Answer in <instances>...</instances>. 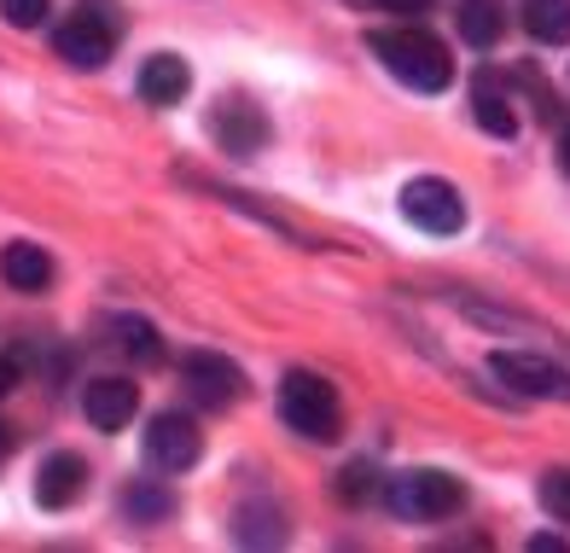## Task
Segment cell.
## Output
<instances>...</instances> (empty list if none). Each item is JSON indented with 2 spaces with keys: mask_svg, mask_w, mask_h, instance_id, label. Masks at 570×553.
I'll return each instance as SVG.
<instances>
[{
  "mask_svg": "<svg viewBox=\"0 0 570 553\" xmlns=\"http://www.w3.org/2000/svg\"><path fill=\"white\" fill-rule=\"evenodd\" d=\"M373 59L396 76V83H407L413 94H443L454 83V59L449 47L436 41L431 30H420V23H396V30H373L367 36Z\"/></svg>",
  "mask_w": 570,
  "mask_h": 553,
  "instance_id": "1",
  "label": "cell"
},
{
  "mask_svg": "<svg viewBox=\"0 0 570 553\" xmlns=\"http://www.w3.org/2000/svg\"><path fill=\"white\" fill-rule=\"evenodd\" d=\"M279 419L308 443H338V431H344L338 385L308 373V367H292V373L279 379Z\"/></svg>",
  "mask_w": 570,
  "mask_h": 553,
  "instance_id": "2",
  "label": "cell"
},
{
  "mask_svg": "<svg viewBox=\"0 0 570 553\" xmlns=\"http://www.w3.org/2000/svg\"><path fill=\"white\" fill-rule=\"evenodd\" d=\"M379 495H384V507H391L396 518H407V524H436V518L465 507V484L449 478V472H436V466L396 472V478H384Z\"/></svg>",
  "mask_w": 570,
  "mask_h": 553,
  "instance_id": "3",
  "label": "cell"
},
{
  "mask_svg": "<svg viewBox=\"0 0 570 553\" xmlns=\"http://www.w3.org/2000/svg\"><path fill=\"white\" fill-rule=\"evenodd\" d=\"M117 36H122V18H117L111 0H82V7H76V18L59 23L53 47H59V59H65V65H76V70H99V65H106L111 52H117Z\"/></svg>",
  "mask_w": 570,
  "mask_h": 553,
  "instance_id": "4",
  "label": "cell"
},
{
  "mask_svg": "<svg viewBox=\"0 0 570 553\" xmlns=\"http://www.w3.org/2000/svg\"><path fill=\"white\" fill-rule=\"evenodd\" d=\"M489 373L524 402H570V367H559L541 350H495L489 356Z\"/></svg>",
  "mask_w": 570,
  "mask_h": 553,
  "instance_id": "5",
  "label": "cell"
},
{
  "mask_svg": "<svg viewBox=\"0 0 570 553\" xmlns=\"http://www.w3.org/2000/svg\"><path fill=\"white\" fill-rule=\"evenodd\" d=\"M402 216L420 233H436V240H443V233L465 227V198H460L454 181H443V175H413L402 187Z\"/></svg>",
  "mask_w": 570,
  "mask_h": 553,
  "instance_id": "6",
  "label": "cell"
},
{
  "mask_svg": "<svg viewBox=\"0 0 570 553\" xmlns=\"http://www.w3.org/2000/svg\"><path fill=\"white\" fill-rule=\"evenodd\" d=\"M180 379H187V390L204 408H233L250 390L239 367H233L227 356H216V350H187L180 356Z\"/></svg>",
  "mask_w": 570,
  "mask_h": 553,
  "instance_id": "7",
  "label": "cell"
},
{
  "mask_svg": "<svg viewBox=\"0 0 570 553\" xmlns=\"http://www.w3.org/2000/svg\"><path fill=\"white\" fill-rule=\"evenodd\" d=\"M204 455V431H198V419L193 414H158L151 419V431H146V460L151 466H164V472H187L198 466Z\"/></svg>",
  "mask_w": 570,
  "mask_h": 553,
  "instance_id": "8",
  "label": "cell"
},
{
  "mask_svg": "<svg viewBox=\"0 0 570 553\" xmlns=\"http://www.w3.org/2000/svg\"><path fill=\"white\" fill-rule=\"evenodd\" d=\"M82 414H88V426L94 431H122L128 419L140 414V385L135 379H94L88 390H82Z\"/></svg>",
  "mask_w": 570,
  "mask_h": 553,
  "instance_id": "9",
  "label": "cell"
},
{
  "mask_svg": "<svg viewBox=\"0 0 570 553\" xmlns=\"http://www.w3.org/2000/svg\"><path fill=\"white\" fill-rule=\"evenodd\" d=\"M82 489H88V460L82 455H47L41 472H36V502L47 513H65L82 502Z\"/></svg>",
  "mask_w": 570,
  "mask_h": 553,
  "instance_id": "10",
  "label": "cell"
},
{
  "mask_svg": "<svg viewBox=\"0 0 570 553\" xmlns=\"http://www.w3.org/2000/svg\"><path fill=\"white\" fill-rule=\"evenodd\" d=\"M210 135H216V146L227 157H250V152H263V140H268V117L256 111V105L233 99V105H222V111L210 117Z\"/></svg>",
  "mask_w": 570,
  "mask_h": 553,
  "instance_id": "11",
  "label": "cell"
},
{
  "mask_svg": "<svg viewBox=\"0 0 570 553\" xmlns=\"http://www.w3.org/2000/svg\"><path fill=\"white\" fill-rule=\"evenodd\" d=\"M187 88H193V65L175 59V52H151V59L140 65V76H135V94L146 105H180Z\"/></svg>",
  "mask_w": 570,
  "mask_h": 553,
  "instance_id": "12",
  "label": "cell"
},
{
  "mask_svg": "<svg viewBox=\"0 0 570 553\" xmlns=\"http://www.w3.org/2000/svg\"><path fill=\"white\" fill-rule=\"evenodd\" d=\"M0 280L12 285V292H47L53 285V256H47L41 245H7L0 251Z\"/></svg>",
  "mask_w": 570,
  "mask_h": 553,
  "instance_id": "13",
  "label": "cell"
},
{
  "mask_svg": "<svg viewBox=\"0 0 570 553\" xmlns=\"http://www.w3.org/2000/svg\"><path fill=\"white\" fill-rule=\"evenodd\" d=\"M472 117H478V128L483 135H495V140H512L518 135V117H512V99L495 88V76H478V88H472Z\"/></svg>",
  "mask_w": 570,
  "mask_h": 553,
  "instance_id": "14",
  "label": "cell"
},
{
  "mask_svg": "<svg viewBox=\"0 0 570 553\" xmlns=\"http://www.w3.org/2000/svg\"><path fill=\"white\" fill-rule=\"evenodd\" d=\"M518 23L530 30V41L564 47L570 41V0H524V7H518Z\"/></svg>",
  "mask_w": 570,
  "mask_h": 553,
  "instance_id": "15",
  "label": "cell"
},
{
  "mask_svg": "<svg viewBox=\"0 0 570 553\" xmlns=\"http://www.w3.org/2000/svg\"><path fill=\"white\" fill-rule=\"evenodd\" d=\"M454 23H460V36H465V41L489 52V47L507 36V7H501V0H460Z\"/></svg>",
  "mask_w": 570,
  "mask_h": 553,
  "instance_id": "16",
  "label": "cell"
},
{
  "mask_svg": "<svg viewBox=\"0 0 570 553\" xmlns=\"http://www.w3.org/2000/svg\"><path fill=\"white\" fill-rule=\"evenodd\" d=\"M233 542H245V547H279L285 542V518L263 502H250L233 513Z\"/></svg>",
  "mask_w": 570,
  "mask_h": 553,
  "instance_id": "17",
  "label": "cell"
},
{
  "mask_svg": "<svg viewBox=\"0 0 570 553\" xmlns=\"http://www.w3.org/2000/svg\"><path fill=\"white\" fill-rule=\"evenodd\" d=\"M122 513H128V524H164V518L175 513V495H169L158 478H140V484H128Z\"/></svg>",
  "mask_w": 570,
  "mask_h": 553,
  "instance_id": "18",
  "label": "cell"
},
{
  "mask_svg": "<svg viewBox=\"0 0 570 553\" xmlns=\"http://www.w3.org/2000/svg\"><path fill=\"white\" fill-rule=\"evenodd\" d=\"M111 332H117V345L135 356V361H164V345H158V327L151 321H140V314H117L111 321Z\"/></svg>",
  "mask_w": 570,
  "mask_h": 553,
  "instance_id": "19",
  "label": "cell"
},
{
  "mask_svg": "<svg viewBox=\"0 0 570 553\" xmlns=\"http://www.w3.org/2000/svg\"><path fill=\"white\" fill-rule=\"evenodd\" d=\"M535 502L548 507L553 524H564V531H570V466L541 472V478H535Z\"/></svg>",
  "mask_w": 570,
  "mask_h": 553,
  "instance_id": "20",
  "label": "cell"
},
{
  "mask_svg": "<svg viewBox=\"0 0 570 553\" xmlns=\"http://www.w3.org/2000/svg\"><path fill=\"white\" fill-rule=\"evenodd\" d=\"M379 489H384V484H379V472H373V466H361V460L338 472V502H350V507H355V502H373Z\"/></svg>",
  "mask_w": 570,
  "mask_h": 553,
  "instance_id": "21",
  "label": "cell"
},
{
  "mask_svg": "<svg viewBox=\"0 0 570 553\" xmlns=\"http://www.w3.org/2000/svg\"><path fill=\"white\" fill-rule=\"evenodd\" d=\"M47 12H53V0H0V18L12 30H36V23H47Z\"/></svg>",
  "mask_w": 570,
  "mask_h": 553,
  "instance_id": "22",
  "label": "cell"
},
{
  "mask_svg": "<svg viewBox=\"0 0 570 553\" xmlns=\"http://www.w3.org/2000/svg\"><path fill=\"white\" fill-rule=\"evenodd\" d=\"M350 7H361V12H425L431 0H350Z\"/></svg>",
  "mask_w": 570,
  "mask_h": 553,
  "instance_id": "23",
  "label": "cell"
},
{
  "mask_svg": "<svg viewBox=\"0 0 570 553\" xmlns=\"http://www.w3.org/2000/svg\"><path fill=\"white\" fill-rule=\"evenodd\" d=\"M530 553H570V542H564V536H548V531H541V536H530Z\"/></svg>",
  "mask_w": 570,
  "mask_h": 553,
  "instance_id": "24",
  "label": "cell"
},
{
  "mask_svg": "<svg viewBox=\"0 0 570 553\" xmlns=\"http://www.w3.org/2000/svg\"><path fill=\"white\" fill-rule=\"evenodd\" d=\"M12 390H18V361L0 356V397H12Z\"/></svg>",
  "mask_w": 570,
  "mask_h": 553,
  "instance_id": "25",
  "label": "cell"
},
{
  "mask_svg": "<svg viewBox=\"0 0 570 553\" xmlns=\"http://www.w3.org/2000/svg\"><path fill=\"white\" fill-rule=\"evenodd\" d=\"M12 443H18V437H12V426H7V419H0V460L12 455Z\"/></svg>",
  "mask_w": 570,
  "mask_h": 553,
  "instance_id": "26",
  "label": "cell"
},
{
  "mask_svg": "<svg viewBox=\"0 0 570 553\" xmlns=\"http://www.w3.org/2000/svg\"><path fill=\"white\" fill-rule=\"evenodd\" d=\"M559 169L570 175V128H564V140H559Z\"/></svg>",
  "mask_w": 570,
  "mask_h": 553,
  "instance_id": "27",
  "label": "cell"
},
{
  "mask_svg": "<svg viewBox=\"0 0 570 553\" xmlns=\"http://www.w3.org/2000/svg\"><path fill=\"white\" fill-rule=\"evenodd\" d=\"M564 350H570V345H564Z\"/></svg>",
  "mask_w": 570,
  "mask_h": 553,
  "instance_id": "28",
  "label": "cell"
}]
</instances>
